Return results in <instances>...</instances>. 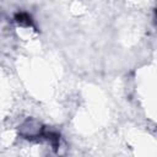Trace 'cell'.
Listing matches in <instances>:
<instances>
[{
	"instance_id": "1",
	"label": "cell",
	"mask_w": 157,
	"mask_h": 157,
	"mask_svg": "<svg viewBox=\"0 0 157 157\" xmlns=\"http://www.w3.org/2000/svg\"><path fill=\"white\" fill-rule=\"evenodd\" d=\"M16 20L20 22V23H26V25H31V17L27 15V13H17L16 15Z\"/></svg>"
}]
</instances>
